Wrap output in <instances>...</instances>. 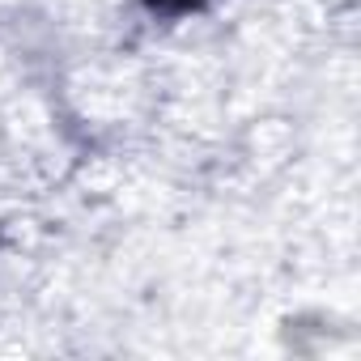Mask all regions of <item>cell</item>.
Wrapping results in <instances>:
<instances>
[{
    "label": "cell",
    "mask_w": 361,
    "mask_h": 361,
    "mask_svg": "<svg viewBox=\"0 0 361 361\" xmlns=\"http://www.w3.org/2000/svg\"><path fill=\"white\" fill-rule=\"evenodd\" d=\"M145 5H149L153 13H161V18H183V13H196V9H204L209 0H145Z\"/></svg>",
    "instance_id": "obj_1"
}]
</instances>
